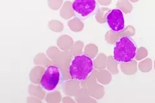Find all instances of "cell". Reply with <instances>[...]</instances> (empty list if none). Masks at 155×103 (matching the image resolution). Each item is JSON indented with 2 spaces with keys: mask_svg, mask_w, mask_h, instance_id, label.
Wrapping results in <instances>:
<instances>
[{
  "mask_svg": "<svg viewBox=\"0 0 155 103\" xmlns=\"http://www.w3.org/2000/svg\"><path fill=\"white\" fill-rule=\"evenodd\" d=\"M93 62L86 55L76 56L71 61L69 73L72 79L80 81L85 80L93 70Z\"/></svg>",
  "mask_w": 155,
  "mask_h": 103,
  "instance_id": "cell-1",
  "label": "cell"
},
{
  "mask_svg": "<svg viewBox=\"0 0 155 103\" xmlns=\"http://www.w3.org/2000/svg\"><path fill=\"white\" fill-rule=\"evenodd\" d=\"M137 54V47L129 37L124 36L116 42L114 58L117 62L127 63L133 61Z\"/></svg>",
  "mask_w": 155,
  "mask_h": 103,
  "instance_id": "cell-2",
  "label": "cell"
},
{
  "mask_svg": "<svg viewBox=\"0 0 155 103\" xmlns=\"http://www.w3.org/2000/svg\"><path fill=\"white\" fill-rule=\"evenodd\" d=\"M60 81V70L56 66H48L40 80L41 87L47 91H52L57 86Z\"/></svg>",
  "mask_w": 155,
  "mask_h": 103,
  "instance_id": "cell-3",
  "label": "cell"
},
{
  "mask_svg": "<svg viewBox=\"0 0 155 103\" xmlns=\"http://www.w3.org/2000/svg\"><path fill=\"white\" fill-rule=\"evenodd\" d=\"M107 22L112 31L119 32L123 31L125 21L122 11L118 8L112 10L107 17Z\"/></svg>",
  "mask_w": 155,
  "mask_h": 103,
  "instance_id": "cell-4",
  "label": "cell"
},
{
  "mask_svg": "<svg viewBox=\"0 0 155 103\" xmlns=\"http://www.w3.org/2000/svg\"><path fill=\"white\" fill-rule=\"evenodd\" d=\"M96 6L95 0H74L72 8L82 17L89 16L93 12Z\"/></svg>",
  "mask_w": 155,
  "mask_h": 103,
  "instance_id": "cell-5",
  "label": "cell"
},
{
  "mask_svg": "<svg viewBox=\"0 0 155 103\" xmlns=\"http://www.w3.org/2000/svg\"><path fill=\"white\" fill-rule=\"evenodd\" d=\"M96 71H94L89 77V79L85 83H84V86H87L85 88L91 96L96 99H101L104 95V88L103 86L96 84Z\"/></svg>",
  "mask_w": 155,
  "mask_h": 103,
  "instance_id": "cell-6",
  "label": "cell"
},
{
  "mask_svg": "<svg viewBox=\"0 0 155 103\" xmlns=\"http://www.w3.org/2000/svg\"><path fill=\"white\" fill-rule=\"evenodd\" d=\"M134 34L135 29L131 26H128L125 28V31H122L119 32H114L113 31L107 32L105 34V40L110 44H113L118 38H121L127 35L132 36Z\"/></svg>",
  "mask_w": 155,
  "mask_h": 103,
  "instance_id": "cell-7",
  "label": "cell"
},
{
  "mask_svg": "<svg viewBox=\"0 0 155 103\" xmlns=\"http://www.w3.org/2000/svg\"><path fill=\"white\" fill-rule=\"evenodd\" d=\"M57 44L61 50H68L73 47L74 41L69 36L62 35L58 39Z\"/></svg>",
  "mask_w": 155,
  "mask_h": 103,
  "instance_id": "cell-8",
  "label": "cell"
},
{
  "mask_svg": "<svg viewBox=\"0 0 155 103\" xmlns=\"http://www.w3.org/2000/svg\"><path fill=\"white\" fill-rule=\"evenodd\" d=\"M121 70L126 75L135 74L137 71V63L136 61H131L127 63H122L120 65Z\"/></svg>",
  "mask_w": 155,
  "mask_h": 103,
  "instance_id": "cell-9",
  "label": "cell"
},
{
  "mask_svg": "<svg viewBox=\"0 0 155 103\" xmlns=\"http://www.w3.org/2000/svg\"><path fill=\"white\" fill-rule=\"evenodd\" d=\"M74 10L72 8V4L71 2H66L60 10V16L65 19H69L74 16Z\"/></svg>",
  "mask_w": 155,
  "mask_h": 103,
  "instance_id": "cell-10",
  "label": "cell"
},
{
  "mask_svg": "<svg viewBox=\"0 0 155 103\" xmlns=\"http://www.w3.org/2000/svg\"><path fill=\"white\" fill-rule=\"evenodd\" d=\"M96 76L98 81L103 85L109 84L111 81V79H112L110 72L104 69L96 71Z\"/></svg>",
  "mask_w": 155,
  "mask_h": 103,
  "instance_id": "cell-11",
  "label": "cell"
},
{
  "mask_svg": "<svg viewBox=\"0 0 155 103\" xmlns=\"http://www.w3.org/2000/svg\"><path fill=\"white\" fill-rule=\"evenodd\" d=\"M93 65L94 67L97 70L104 69L107 65V57L104 53H100L96 57Z\"/></svg>",
  "mask_w": 155,
  "mask_h": 103,
  "instance_id": "cell-12",
  "label": "cell"
},
{
  "mask_svg": "<svg viewBox=\"0 0 155 103\" xmlns=\"http://www.w3.org/2000/svg\"><path fill=\"white\" fill-rule=\"evenodd\" d=\"M44 71V68L42 66H36L34 69L31 71L30 75V79L31 81L35 83V84H38L40 82L41 80V75Z\"/></svg>",
  "mask_w": 155,
  "mask_h": 103,
  "instance_id": "cell-13",
  "label": "cell"
},
{
  "mask_svg": "<svg viewBox=\"0 0 155 103\" xmlns=\"http://www.w3.org/2000/svg\"><path fill=\"white\" fill-rule=\"evenodd\" d=\"M68 25H69L71 30L74 32H80L84 28V23L77 18L70 20L68 23Z\"/></svg>",
  "mask_w": 155,
  "mask_h": 103,
  "instance_id": "cell-14",
  "label": "cell"
},
{
  "mask_svg": "<svg viewBox=\"0 0 155 103\" xmlns=\"http://www.w3.org/2000/svg\"><path fill=\"white\" fill-rule=\"evenodd\" d=\"M116 7L125 14L130 13L133 10V6L129 0H118L116 3Z\"/></svg>",
  "mask_w": 155,
  "mask_h": 103,
  "instance_id": "cell-15",
  "label": "cell"
},
{
  "mask_svg": "<svg viewBox=\"0 0 155 103\" xmlns=\"http://www.w3.org/2000/svg\"><path fill=\"white\" fill-rule=\"evenodd\" d=\"M110 12V8H101L96 15V19L97 22L100 23H104L107 21V17Z\"/></svg>",
  "mask_w": 155,
  "mask_h": 103,
  "instance_id": "cell-16",
  "label": "cell"
},
{
  "mask_svg": "<svg viewBox=\"0 0 155 103\" xmlns=\"http://www.w3.org/2000/svg\"><path fill=\"white\" fill-rule=\"evenodd\" d=\"M85 54L87 56H89L90 58H94L96 57L97 54H98V49L96 45L94 44H88V45H86L85 47Z\"/></svg>",
  "mask_w": 155,
  "mask_h": 103,
  "instance_id": "cell-17",
  "label": "cell"
},
{
  "mask_svg": "<svg viewBox=\"0 0 155 103\" xmlns=\"http://www.w3.org/2000/svg\"><path fill=\"white\" fill-rule=\"evenodd\" d=\"M138 68L142 72L147 73L152 70V60L150 58H147L143 61L140 62Z\"/></svg>",
  "mask_w": 155,
  "mask_h": 103,
  "instance_id": "cell-18",
  "label": "cell"
},
{
  "mask_svg": "<svg viewBox=\"0 0 155 103\" xmlns=\"http://www.w3.org/2000/svg\"><path fill=\"white\" fill-rule=\"evenodd\" d=\"M107 67L108 68V70L114 75L117 74L118 73L117 61L114 60V57L113 56H109L107 58Z\"/></svg>",
  "mask_w": 155,
  "mask_h": 103,
  "instance_id": "cell-19",
  "label": "cell"
},
{
  "mask_svg": "<svg viewBox=\"0 0 155 103\" xmlns=\"http://www.w3.org/2000/svg\"><path fill=\"white\" fill-rule=\"evenodd\" d=\"M48 28L54 32H60L64 29V24L58 20H52L48 23Z\"/></svg>",
  "mask_w": 155,
  "mask_h": 103,
  "instance_id": "cell-20",
  "label": "cell"
},
{
  "mask_svg": "<svg viewBox=\"0 0 155 103\" xmlns=\"http://www.w3.org/2000/svg\"><path fill=\"white\" fill-rule=\"evenodd\" d=\"M29 94H33L36 96H38L40 98V99H43L44 97V92L42 91V90L40 89V86H34L32 85L29 86Z\"/></svg>",
  "mask_w": 155,
  "mask_h": 103,
  "instance_id": "cell-21",
  "label": "cell"
},
{
  "mask_svg": "<svg viewBox=\"0 0 155 103\" xmlns=\"http://www.w3.org/2000/svg\"><path fill=\"white\" fill-rule=\"evenodd\" d=\"M148 55L147 50L143 47H140L138 50L137 51V54H136V60L140 61L145 58Z\"/></svg>",
  "mask_w": 155,
  "mask_h": 103,
  "instance_id": "cell-22",
  "label": "cell"
},
{
  "mask_svg": "<svg viewBox=\"0 0 155 103\" xmlns=\"http://www.w3.org/2000/svg\"><path fill=\"white\" fill-rule=\"evenodd\" d=\"M63 0H48V5L52 10L60 9L62 5Z\"/></svg>",
  "mask_w": 155,
  "mask_h": 103,
  "instance_id": "cell-23",
  "label": "cell"
},
{
  "mask_svg": "<svg viewBox=\"0 0 155 103\" xmlns=\"http://www.w3.org/2000/svg\"><path fill=\"white\" fill-rule=\"evenodd\" d=\"M83 47L84 43H82L80 41H77L73 45V47H72V53H73V54H79V53H81L82 49H83Z\"/></svg>",
  "mask_w": 155,
  "mask_h": 103,
  "instance_id": "cell-24",
  "label": "cell"
},
{
  "mask_svg": "<svg viewBox=\"0 0 155 103\" xmlns=\"http://www.w3.org/2000/svg\"><path fill=\"white\" fill-rule=\"evenodd\" d=\"M97 1L100 5L103 6H107L111 3V0H97Z\"/></svg>",
  "mask_w": 155,
  "mask_h": 103,
  "instance_id": "cell-25",
  "label": "cell"
},
{
  "mask_svg": "<svg viewBox=\"0 0 155 103\" xmlns=\"http://www.w3.org/2000/svg\"><path fill=\"white\" fill-rule=\"evenodd\" d=\"M139 1V0H129V2H132V3H137Z\"/></svg>",
  "mask_w": 155,
  "mask_h": 103,
  "instance_id": "cell-26",
  "label": "cell"
},
{
  "mask_svg": "<svg viewBox=\"0 0 155 103\" xmlns=\"http://www.w3.org/2000/svg\"><path fill=\"white\" fill-rule=\"evenodd\" d=\"M154 69H155V60H154Z\"/></svg>",
  "mask_w": 155,
  "mask_h": 103,
  "instance_id": "cell-27",
  "label": "cell"
}]
</instances>
